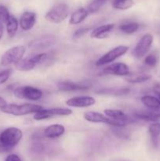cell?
<instances>
[{"mask_svg":"<svg viewBox=\"0 0 160 161\" xmlns=\"http://www.w3.org/2000/svg\"><path fill=\"white\" fill-rule=\"evenodd\" d=\"M43 109L42 106L39 105H35L31 103H24L17 105V104H9L0 108L2 113L10 114L16 116H25V115L36 113Z\"/></svg>","mask_w":160,"mask_h":161,"instance_id":"1","label":"cell"},{"mask_svg":"<svg viewBox=\"0 0 160 161\" xmlns=\"http://www.w3.org/2000/svg\"><path fill=\"white\" fill-rule=\"evenodd\" d=\"M23 133L20 129L11 127L6 128L0 134V142L10 151L20 142Z\"/></svg>","mask_w":160,"mask_h":161,"instance_id":"2","label":"cell"},{"mask_svg":"<svg viewBox=\"0 0 160 161\" xmlns=\"http://www.w3.org/2000/svg\"><path fill=\"white\" fill-rule=\"evenodd\" d=\"M68 14V6L65 3H59L55 5L46 13L45 18L51 23L60 24L67 18Z\"/></svg>","mask_w":160,"mask_h":161,"instance_id":"3","label":"cell"},{"mask_svg":"<svg viewBox=\"0 0 160 161\" xmlns=\"http://www.w3.org/2000/svg\"><path fill=\"white\" fill-rule=\"evenodd\" d=\"M26 50L23 46H16L6 50L2 56L0 64L3 66H8L17 63L23 59Z\"/></svg>","mask_w":160,"mask_h":161,"instance_id":"4","label":"cell"},{"mask_svg":"<svg viewBox=\"0 0 160 161\" xmlns=\"http://www.w3.org/2000/svg\"><path fill=\"white\" fill-rule=\"evenodd\" d=\"M48 54L45 53H38V54L33 55L31 57L23 58L14 64L16 69L21 72H28L31 71L38 64L44 62L46 60Z\"/></svg>","mask_w":160,"mask_h":161,"instance_id":"5","label":"cell"},{"mask_svg":"<svg viewBox=\"0 0 160 161\" xmlns=\"http://www.w3.org/2000/svg\"><path fill=\"white\" fill-rule=\"evenodd\" d=\"M13 94L18 98L28 99L30 101H38L42 97V91L39 88L31 86L17 87L14 89Z\"/></svg>","mask_w":160,"mask_h":161,"instance_id":"6","label":"cell"},{"mask_svg":"<svg viewBox=\"0 0 160 161\" xmlns=\"http://www.w3.org/2000/svg\"><path fill=\"white\" fill-rule=\"evenodd\" d=\"M128 50L129 47L126 46H119V47H115V48L109 50L108 53H105L104 55H103L101 58H99L96 62V65L100 67V66L110 64L119 58H120L121 56L125 54Z\"/></svg>","mask_w":160,"mask_h":161,"instance_id":"7","label":"cell"},{"mask_svg":"<svg viewBox=\"0 0 160 161\" xmlns=\"http://www.w3.org/2000/svg\"><path fill=\"white\" fill-rule=\"evenodd\" d=\"M84 119L90 123L107 124L110 126H112L113 127H121L123 124L121 120L111 119L105 115L97 112H87L84 114Z\"/></svg>","mask_w":160,"mask_h":161,"instance_id":"8","label":"cell"},{"mask_svg":"<svg viewBox=\"0 0 160 161\" xmlns=\"http://www.w3.org/2000/svg\"><path fill=\"white\" fill-rule=\"evenodd\" d=\"M72 114V110L66 108H54L49 109H42L41 111L35 113L34 119L35 120H43L50 119L53 116H67Z\"/></svg>","mask_w":160,"mask_h":161,"instance_id":"9","label":"cell"},{"mask_svg":"<svg viewBox=\"0 0 160 161\" xmlns=\"http://www.w3.org/2000/svg\"><path fill=\"white\" fill-rule=\"evenodd\" d=\"M153 36L151 34H145L139 39L136 43L133 54L136 58H142L149 51L153 43Z\"/></svg>","mask_w":160,"mask_h":161,"instance_id":"10","label":"cell"},{"mask_svg":"<svg viewBox=\"0 0 160 161\" xmlns=\"http://www.w3.org/2000/svg\"><path fill=\"white\" fill-rule=\"evenodd\" d=\"M65 103L67 106L74 108H87L93 105L96 103V100L90 96H77L69 98Z\"/></svg>","mask_w":160,"mask_h":161,"instance_id":"11","label":"cell"},{"mask_svg":"<svg viewBox=\"0 0 160 161\" xmlns=\"http://www.w3.org/2000/svg\"><path fill=\"white\" fill-rule=\"evenodd\" d=\"M103 73L106 75L126 76L130 74V69L127 64L124 63H114L105 67L103 69Z\"/></svg>","mask_w":160,"mask_h":161,"instance_id":"12","label":"cell"},{"mask_svg":"<svg viewBox=\"0 0 160 161\" xmlns=\"http://www.w3.org/2000/svg\"><path fill=\"white\" fill-rule=\"evenodd\" d=\"M55 42H56L55 36H51V35H46V36H41L38 39L31 41L29 43V47L35 50H44V49H46L50 46L53 45Z\"/></svg>","mask_w":160,"mask_h":161,"instance_id":"13","label":"cell"},{"mask_svg":"<svg viewBox=\"0 0 160 161\" xmlns=\"http://www.w3.org/2000/svg\"><path fill=\"white\" fill-rule=\"evenodd\" d=\"M135 118L147 122H158L160 119V109H147L134 113Z\"/></svg>","mask_w":160,"mask_h":161,"instance_id":"14","label":"cell"},{"mask_svg":"<svg viewBox=\"0 0 160 161\" xmlns=\"http://www.w3.org/2000/svg\"><path fill=\"white\" fill-rule=\"evenodd\" d=\"M36 22V14L34 12L26 11L20 18V26L24 31H29L34 27Z\"/></svg>","mask_w":160,"mask_h":161,"instance_id":"15","label":"cell"},{"mask_svg":"<svg viewBox=\"0 0 160 161\" xmlns=\"http://www.w3.org/2000/svg\"><path fill=\"white\" fill-rule=\"evenodd\" d=\"M88 86L74 83L72 81H61L57 83V89L62 92H70V91H85L88 89Z\"/></svg>","mask_w":160,"mask_h":161,"instance_id":"16","label":"cell"},{"mask_svg":"<svg viewBox=\"0 0 160 161\" xmlns=\"http://www.w3.org/2000/svg\"><path fill=\"white\" fill-rule=\"evenodd\" d=\"M65 132V127L61 124H52L44 130L43 135L47 138L53 139L62 136Z\"/></svg>","mask_w":160,"mask_h":161,"instance_id":"17","label":"cell"},{"mask_svg":"<svg viewBox=\"0 0 160 161\" xmlns=\"http://www.w3.org/2000/svg\"><path fill=\"white\" fill-rule=\"evenodd\" d=\"M114 24H108V25H104L101 26H99L93 29L91 32V37L94 39H105L109 36L110 33L114 29Z\"/></svg>","mask_w":160,"mask_h":161,"instance_id":"18","label":"cell"},{"mask_svg":"<svg viewBox=\"0 0 160 161\" xmlns=\"http://www.w3.org/2000/svg\"><path fill=\"white\" fill-rule=\"evenodd\" d=\"M152 79V75L149 74L144 73V72H137V73L129 74L128 75L125 76V80L128 83H142L144 82L148 81Z\"/></svg>","mask_w":160,"mask_h":161,"instance_id":"19","label":"cell"},{"mask_svg":"<svg viewBox=\"0 0 160 161\" xmlns=\"http://www.w3.org/2000/svg\"><path fill=\"white\" fill-rule=\"evenodd\" d=\"M88 14H89L88 10L87 9H84V8L78 9L71 15L69 23H70V25H78V24L82 23V22L87 17Z\"/></svg>","mask_w":160,"mask_h":161,"instance_id":"20","label":"cell"},{"mask_svg":"<svg viewBox=\"0 0 160 161\" xmlns=\"http://www.w3.org/2000/svg\"><path fill=\"white\" fill-rule=\"evenodd\" d=\"M141 102L148 109H160V102L156 97L144 95L141 97Z\"/></svg>","mask_w":160,"mask_h":161,"instance_id":"21","label":"cell"},{"mask_svg":"<svg viewBox=\"0 0 160 161\" xmlns=\"http://www.w3.org/2000/svg\"><path fill=\"white\" fill-rule=\"evenodd\" d=\"M6 31L10 38H13L18 30V20L14 16L10 15L6 21Z\"/></svg>","mask_w":160,"mask_h":161,"instance_id":"22","label":"cell"},{"mask_svg":"<svg viewBox=\"0 0 160 161\" xmlns=\"http://www.w3.org/2000/svg\"><path fill=\"white\" fill-rule=\"evenodd\" d=\"M130 92V89L128 88H118V87H110L104 88V89L99 90L97 93L100 94H111V95L121 96L125 95Z\"/></svg>","mask_w":160,"mask_h":161,"instance_id":"23","label":"cell"},{"mask_svg":"<svg viewBox=\"0 0 160 161\" xmlns=\"http://www.w3.org/2000/svg\"><path fill=\"white\" fill-rule=\"evenodd\" d=\"M104 114L108 117L111 118L113 119H124V120H132V119H130L128 116L125 114L122 111L119 109H105L104 111Z\"/></svg>","mask_w":160,"mask_h":161,"instance_id":"24","label":"cell"},{"mask_svg":"<svg viewBox=\"0 0 160 161\" xmlns=\"http://www.w3.org/2000/svg\"><path fill=\"white\" fill-rule=\"evenodd\" d=\"M148 133L155 146L158 144V138L160 136V123L155 122L148 127Z\"/></svg>","mask_w":160,"mask_h":161,"instance_id":"25","label":"cell"},{"mask_svg":"<svg viewBox=\"0 0 160 161\" xmlns=\"http://www.w3.org/2000/svg\"><path fill=\"white\" fill-rule=\"evenodd\" d=\"M134 2L133 0H113L112 7L119 10H126L133 7Z\"/></svg>","mask_w":160,"mask_h":161,"instance_id":"26","label":"cell"},{"mask_svg":"<svg viewBox=\"0 0 160 161\" xmlns=\"http://www.w3.org/2000/svg\"><path fill=\"white\" fill-rule=\"evenodd\" d=\"M140 25L136 22H128V23L122 24L119 26L120 31L127 35L133 34L138 31Z\"/></svg>","mask_w":160,"mask_h":161,"instance_id":"27","label":"cell"},{"mask_svg":"<svg viewBox=\"0 0 160 161\" xmlns=\"http://www.w3.org/2000/svg\"><path fill=\"white\" fill-rule=\"evenodd\" d=\"M108 0H93L88 6V12L91 14L97 13L105 4Z\"/></svg>","mask_w":160,"mask_h":161,"instance_id":"28","label":"cell"},{"mask_svg":"<svg viewBox=\"0 0 160 161\" xmlns=\"http://www.w3.org/2000/svg\"><path fill=\"white\" fill-rule=\"evenodd\" d=\"M158 61V56L155 53H150L144 58V63L146 66L149 68H154L157 65Z\"/></svg>","mask_w":160,"mask_h":161,"instance_id":"29","label":"cell"},{"mask_svg":"<svg viewBox=\"0 0 160 161\" xmlns=\"http://www.w3.org/2000/svg\"><path fill=\"white\" fill-rule=\"evenodd\" d=\"M9 10L5 6H0V22L3 24L6 23V21L9 19Z\"/></svg>","mask_w":160,"mask_h":161,"instance_id":"30","label":"cell"},{"mask_svg":"<svg viewBox=\"0 0 160 161\" xmlns=\"http://www.w3.org/2000/svg\"><path fill=\"white\" fill-rule=\"evenodd\" d=\"M11 73H12V70L10 69L3 70L0 72V85L5 83L9 80V76L11 75Z\"/></svg>","mask_w":160,"mask_h":161,"instance_id":"31","label":"cell"},{"mask_svg":"<svg viewBox=\"0 0 160 161\" xmlns=\"http://www.w3.org/2000/svg\"><path fill=\"white\" fill-rule=\"evenodd\" d=\"M89 29H90L89 28H79V29H78L77 31H75V32L74 33V35H73L74 38H75V39H78V38L82 37V36H84L86 33H87L88 31H89Z\"/></svg>","mask_w":160,"mask_h":161,"instance_id":"32","label":"cell"},{"mask_svg":"<svg viewBox=\"0 0 160 161\" xmlns=\"http://www.w3.org/2000/svg\"><path fill=\"white\" fill-rule=\"evenodd\" d=\"M5 161H21V159L17 154H9L6 157Z\"/></svg>","mask_w":160,"mask_h":161,"instance_id":"33","label":"cell"},{"mask_svg":"<svg viewBox=\"0 0 160 161\" xmlns=\"http://www.w3.org/2000/svg\"><path fill=\"white\" fill-rule=\"evenodd\" d=\"M153 91L154 93L156 94V97L160 102V83H156V84H155V86H154L153 87Z\"/></svg>","mask_w":160,"mask_h":161,"instance_id":"34","label":"cell"},{"mask_svg":"<svg viewBox=\"0 0 160 161\" xmlns=\"http://www.w3.org/2000/svg\"><path fill=\"white\" fill-rule=\"evenodd\" d=\"M7 152H9V149H8L6 147H5V146L0 142V153H7Z\"/></svg>","mask_w":160,"mask_h":161,"instance_id":"35","label":"cell"},{"mask_svg":"<svg viewBox=\"0 0 160 161\" xmlns=\"http://www.w3.org/2000/svg\"><path fill=\"white\" fill-rule=\"evenodd\" d=\"M6 105H7V104H6V100H5L4 98H3L2 97H0V108L4 107Z\"/></svg>","mask_w":160,"mask_h":161,"instance_id":"36","label":"cell"},{"mask_svg":"<svg viewBox=\"0 0 160 161\" xmlns=\"http://www.w3.org/2000/svg\"><path fill=\"white\" fill-rule=\"evenodd\" d=\"M3 36V24L0 22V40L2 39Z\"/></svg>","mask_w":160,"mask_h":161,"instance_id":"37","label":"cell"},{"mask_svg":"<svg viewBox=\"0 0 160 161\" xmlns=\"http://www.w3.org/2000/svg\"><path fill=\"white\" fill-rule=\"evenodd\" d=\"M115 161H127V160H116Z\"/></svg>","mask_w":160,"mask_h":161,"instance_id":"38","label":"cell"}]
</instances>
